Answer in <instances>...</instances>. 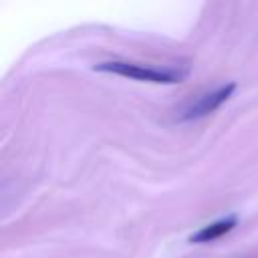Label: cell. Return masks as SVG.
<instances>
[{"mask_svg": "<svg viewBox=\"0 0 258 258\" xmlns=\"http://www.w3.org/2000/svg\"><path fill=\"white\" fill-rule=\"evenodd\" d=\"M99 73H111L135 81H147V83H159V85H175L181 83L189 69L187 67H165V69H155V67H145L137 62H127V60H109V62H99L93 67Z\"/></svg>", "mask_w": 258, "mask_h": 258, "instance_id": "obj_1", "label": "cell"}, {"mask_svg": "<svg viewBox=\"0 0 258 258\" xmlns=\"http://www.w3.org/2000/svg\"><path fill=\"white\" fill-rule=\"evenodd\" d=\"M236 222H238V218L232 214V216L220 218V220H216V222H212V224H206V226H202L198 232H194V234L189 236V242H191V244L214 242V240L222 238L224 234H228L230 230H234Z\"/></svg>", "mask_w": 258, "mask_h": 258, "instance_id": "obj_3", "label": "cell"}, {"mask_svg": "<svg viewBox=\"0 0 258 258\" xmlns=\"http://www.w3.org/2000/svg\"><path fill=\"white\" fill-rule=\"evenodd\" d=\"M234 89H236V85H234V83H228V85L218 87V89L212 91V93L202 95L198 101H194L187 109L181 111L179 121H191V119H200V117H206V115L214 113L222 103H226V101L230 99V95L234 93Z\"/></svg>", "mask_w": 258, "mask_h": 258, "instance_id": "obj_2", "label": "cell"}]
</instances>
